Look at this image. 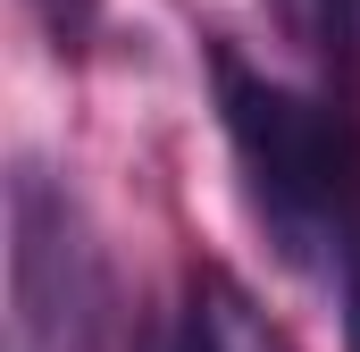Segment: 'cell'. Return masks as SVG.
<instances>
[{"mask_svg":"<svg viewBox=\"0 0 360 352\" xmlns=\"http://www.w3.org/2000/svg\"><path fill=\"white\" fill-rule=\"evenodd\" d=\"M218 84H226V134H235V160L252 176V201H260L269 235L285 244V260H319L335 277L344 235L360 218L352 134L327 109H310L302 92L269 84V76H243L235 59H218Z\"/></svg>","mask_w":360,"mask_h":352,"instance_id":"1","label":"cell"},{"mask_svg":"<svg viewBox=\"0 0 360 352\" xmlns=\"http://www.w3.org/2000/svg\"><path fill=\"white\" fill-rule=\"evenodd\" d=\"M34 8H42V17H51L59 34H76V25L92 17V0H34Z\"/></svg>","mask_w":360,"mask_h":352,"instance_id":"4","label":"cell"},{"mask_svg":"<svg viewBox=\"0 0 360 352\" xmlns=\"http://www.w3.org/2000/svg\"><path fill=\"white\" fill-rule=\"evenodd\" d=\"M176 352H285V344H276L269 319L252 310L243 285H226V277H193V310H184Z\"/></svg>","mask_w":360,"mask_h":352,"instance_id":"3","label":"cell"},{"mask_svg":"<svg viewBox=\"0 0 360 352\" xmlns=\"http://www.w3.org/2000/svg\"><path fill=\"white\" fill-rule=\"evenodd\" d=\"M8 285H17V344L25 352H84L92 310H101V260L84 244L76 201L51 176L17 168L8 184Z\"/></svg>","mask_w":360,"mask_h":352,"instance_id":"2","label":"cell"}]
</instances>
